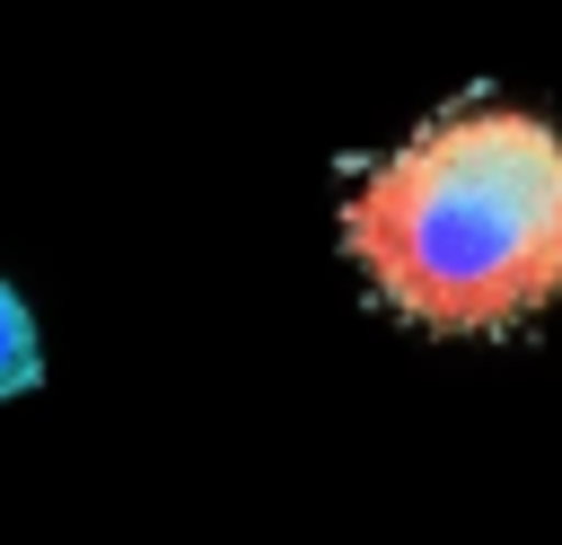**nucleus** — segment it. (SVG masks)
<instances>
[{
    "label": "nucleus",
    "mask_w": 562,
    "mask_h": 545,
    "mask_svg": "<svg viewBox=\"0 0 562 545\" xmlns=\"http://www.w3.org/2000/svg\"><path fill=\"white\" fill-rule=\"evenodd\" d=\"M334 229L386 316L501 343L562 299V123L474 79L351 176Z\"/></svg>",
    "instance_id": "obj_1"
},
{
    "label": "nucleus",
    "mask_w": 562,
    "mask_h": 545,
    "mask_svg": "<svg viewBox=\"0 0 562 545\" xmlns=\"http://www.w3.org/2000/svg\"><path fill=\"white\" fill-rule=\"evenodd\" d=\"M35 387H44V334H35V308L18 299V281H0V404L35 396Z\"/></svg>",
    "instance_id": "obj_2"
}]
</instances>
